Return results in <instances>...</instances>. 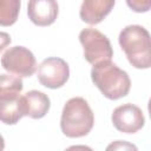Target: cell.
<instances>
[{"instance_id": "1", "label": "cell", "mask_w": 151, "mask_h": 151, "mask_svg": "<svg viewBox=\"0 0 151 151\" xmlns=\"http://www.w3.org/2000/svg\"><path fill=\"white\" fill-rule=\"evenodd\" d=\"M91 79L103 96L111 100H117L127 96L131 88L129 74L111 60L93 65Z\"/></svg>"}, {"instance_id": "2", "label": "cell", "mask_w": 151, "mask_h": 151, "mask_svg": "<svg viewBox=\"0 0 151 151\" xmlns=\"http://www.w3.org/2000/svg\"><path fill=\"white\" fill-rule=\"evenodd\" d=\"M94 125V114L88 103L81 97L68 99L61 112L60 129L68 138L87 136Z\"/></svg>"}, {"instance_id": "3", "label": "cell", "mask_w": 151, "mask_h": 151, "mask_svg": "<svg viewBox=\"0 0 151 151\" xmlns=\"http://www.w3.org/2000/svg\"><path fill=\"white\" fill-rule=\"evenodd\" d=\"M118 41L133 67L147 70L151 66L150 33L146 28L140 25H129L120 31Z\"/></svg>"}, {"instance_id": "4", "label": "cell", "mask_w": 151, "mask_h": 151, "mask_svg": "<svg viewBox=\"0 0 151 151\" xmlns=\"http://www.w3.org/2000/svg\"><path fill=\"white\" fill-rule=\"evenodd\" d=\"M79 41L84 50V58L92 65L111 60L113 57V50L109 38L96 28L87 27L80 31Z\"/></svg>"}, {"instance_id": "5", "label": "cell", "mask_w": 151, "mask_h": 151, "mask_svg": "<svg viewBox=\"0 0 151 151\" xmlns=\"http://www.w3.org/2000/svg\"><path fill=\"white\" fill-rule=\"evenodd\" d=\"M1 66L12 74L31 77L37 71V60L28 48L24 46H13L2 54Z\"/></svg>"}, {"instance_id": "6", "label": "cell", "mask_w": 151, "mask_h": 151, "mask_svg": "<svg viewBox=\"0 0 151 151\" xmlns=\"http://www.w3.org/2000/svg\"><path fill=\"white\" fill-rule=\"evenodd\" d=\"M39 83L47 88H59L66 84L70 77L68 64L58 57H50L44 59L37 70Z\"/></svg>"}, {"instance_id": "7", "label": "cell", "mask_w": 151, "mask_h": 151, "mask_svg": "<svg viewBox=\"0 0 151 151\" xmlns=\"http://www.w3.org/2000/svg\"><path fill=\"white\" fill-rule=\"evenodd\" d=\"M111 120L113 126L123 133H136L143 129L145 117L140 107L126 103L116 107L112 112Z\"/></svg>"}, {"instance_id": "8", "label": "cell", "mask_w": 151, "mask_h": 151, "mask_svg": "<svg viewBox=\"0 0 151 151\" xmlns=\"http://www.w3.org/2000/svg\"><path fill=\"white\" fill-rule=\"evenodd\" d=\"M59 13L57 0H28L27 15L37 26L45 27L52 25Z\"/></svg>"}, {"instance_id": "9", "label": "cell", "mask_w": 151, "mask_h": 151, "mask_svg": "<svg viewBox=\"0 0 151 151\" xmlns=\"http://www.w3.org/2000/svg\"><path fill=\"white\" fill-rule=\"evenodd\" d=\"M22 114L32 119H40L47 114L51 107V100L41 91L32 90L20 97Z\"/></svg>"}, {"instance_id": "10", "label": "cell", "mask_w": 151, "mask_h": 151, "mask_svg": "<svg viewBox=\"0 0 151 151\" xmlns=\"http://www.w3.org/2000/svg\"><path fill=\"white\" fill-rule=\"evenodd\" d=\"M116 0H83L79 15L88 25L101 22L113 9Z\"/></svg>"}, {"instance_id": "11", "label": "cell", "mask_w": 151, "mask_h": 151, "mask_svg": "<svg viewBox=\"0 0 151 151\" xmlns=\"http://www.w3.org/2000/svg\"><path fill=\"white\" fill-rule=\"evenodd\" d=\"M24 117L20 97L14 99H0V122L6 125H14Z\"/></svg>"}, {"instance_id": "12", "label": "cell", "mask_w": 151, "mask_h": 151, "mask_svg": "<svg viewBox=\"0 0 151 151\" xmlns=\"http://www.w3.org/2000/svg\"><path fill=\"white\" fill-rule=\"evenodd\" d=\"M24 88L21 77L15 74H0V99L18 98Z\"/></svg>"}, {"instance_id": "13", "label": "cell", "mask_w": 151, "mask_h": 151, "mask_svg": "<svg viewBox=\"0 0 151 151\" xmlns=\"http://www.w3.org/2000/svg\"><path fill=\"white\" fill-rule=\"evenodd\" d=\"M21 0H0V26H12L19 17Z\"/></svg>"}, {"instance_id": "14", "label": "cell", "mask_w": 151, "mask_h": 151, "mask_svg": "<svg viewBox=\"0 0 151 151\" xmlns=\"http://www.w3.org/2000/svg\"><path fill=\"white\" fill-rule=\"evenodd\" d=\"M126 4L136 13H145L151 8V0H126Z\"/></svg>"}, {"instance_id": "15", "label": "cell", "mask_w": 151, "mask_h": 151, "mask_svg": "<svg viewBox=\"0 0 151 151\" xmlns=\"http://www.w3.org/2000/svg\"><path fill=\"white\" fill-rule=\"evenodd\" d=\"M111 149H133V150H137V147L132 144H129L126 142H122V140H117L116 143H112L111 145L107 146V150H111Z\"/></svg>"}, {"instance_id": "16", "label": "cell", "mask_w": 151, "mask_h": 151, "mask_svg": "<svg viewBox=\"0 0 151 151\" xmlns=\"http://www.w3.org/2000/svg\"><path fill=\"white\" fill-rule=\"evenodd\" d=\"M11 41H12V39L8 33L0 32V52H2L5 50V47H7L11 44Z\"/></svg>"}, {"instance_id": "17", "label": "cell", "mask_w": 151, "mask_h": 151, "mask_svg": "<svg viewBox=\"0 0 151 151\" xmlns=\"http://www.w3.org/2000/svg\"><path fill=\"white\" fill-rule=\"evenodd\" d=\"M5 149V139H4V137L0 134V151H2Z\"/></svg>"}]
</instances>
